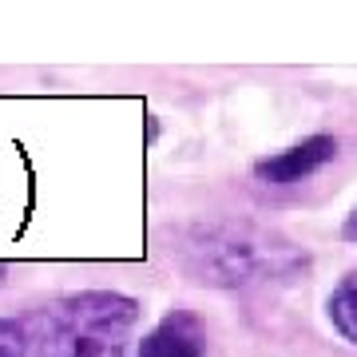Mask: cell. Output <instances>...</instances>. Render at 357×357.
<instances>
[{
  "label": "cell",
  "mask_w": 357,
  "mask_h": 357,
  "mask_svg": "<svg viewBox=\"0 0 357 357\" xmlns=\"http://www.w3.org/2000/svg\"><path fill=\"white\" fill-rule=\"evenodd\" d=\"M171 258L191 282L234 294L294 286L310 270V255L294 238L246 218H206L183 227Z\"/></svg>",
  "instance_id": "cell-1"
},
{
  "label": "cell",
  "mask_w": 357,
  "mask_h": 357,
  "mask_svg": "<svg viewBox=\"0 0 357 357\" xmlns=\"http://www.w3.org/2000/svg\"><path fill=\"white\" fill-rule=\"evenodd\" d=\"M139 318L143 310L131 294H60L20 318L24 357H128Z\"/></svg>",
  "instance_id": "cell-2"
},
{
  "label": "cell",
  "mask_w": 357,
  "mask_h": 357,
  "mask_svg": "<svg viewBox=\"0 0 357 357\" xmlns=\"http://www.w3.org/2000/svg\"><path fill=\"white\" fill-rule=\"evenodd\" d=\"M337 155H342V143L333 139V135H306V139L290 143V147H282V151L262 155L255 163V183H262L270 191L298 187V183L321 175Z\"/></svg>",
  "instance_id": "cell-3"
},
{
  "label": "cell",
  "mask_w": 357,
  "mask_h": 357,
  "mask_svg": "<svg viewBox=\"0 0 357 357\" xmlns=\"http://www.w3.org/2000/svg\"><path fill=\"white\" fill-rule=\"evenodd\" d=\"M131 357H206V326L191 310H167Z\"/></svg>",
  "instance_id": "cell-4"
},
{
  "label": "cell",
  "mask_w": 357,
  "mask_h": 357,
  "mask_svg": "<svg viewBox=\"0 0 357 357\" xmlns=\"http://www.w3.org/2000/svg\"><path fill=\"white\" fill-rule=\"evenodd\" d=\"M326 318L349 345H357V270H349L326 298Z\"/></svg>",
  "instance_id": "cell-5"
},
{
  "label": "cell",
  "mask_w": 357,
  "mask_h": 357,
  "mask_svg": "<svg viewBox=\"0 0 357 357\" xmlns=\"http://www.w3.org/2000/svg\"><path fill=\"white\" fill-rule=\"evenodd\" d=\"M0 357H24V330L13 318H0Z\"/></svg>",
  "instance_id": "cell-6"
},
{
  "label": "cell",
  "mask_w": 357,
  "mask_h": 357,
  "mask_svg": "<svg viewBox=\"0 0 357 357\" xmlns=\"http://www.w3.org/2000/svg\"><path fill=\"white\" fill-rule=\"evenodd\" d=\"M342 238L345 243H357V206L345 215V222H342Z\"/></svg>",
  "instance_id": "cell-7"
},
{
  "label": "cell",
  "mask_w": 357,
  "mask_h": 357,
  "mask_svg": "<svg viewBox=\"0 0 357 357\" xmlns=\"http://www.w3.org/2000/svg\"><path fill=\"white\" fill-rule=\"evenodd\" d=\"M4 274H8V266H4V262H0V282H4Z\"/></svg>",
  "instance_id": "cell-8"
}]
</instances>
